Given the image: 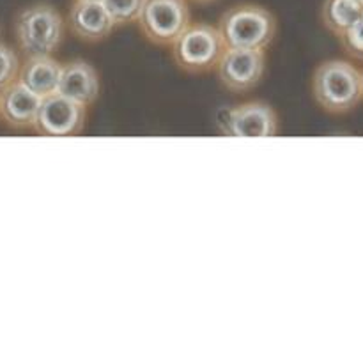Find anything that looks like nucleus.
<instances>
[{"label": "nucleus", "mask_w": 363, "mask_h": 363, "mask_svg": "<svg viewBox=\"0 0 363 363\" xmlns=\"http://www.w3.org/2000/svg\"><path fill=\"white\" fill-rule=\"evenodd\" d=\"M311 91L319 108L332 116H346L363 99L362 71L350 60H323L312 73Z\"/></svg>", "instance_id": "obj_1"}, {"label": "nucleus", "mask_w": 363, "mask_h": 363, "mask_svg": "<svg viewBox=\"0 0 363 363\" xmlns=\"http://www.w3.org/2000/svg\"><path fill=\"white\" fill-rule=\"evenodd\" d=\"M66 38V20L48 2H34L18 11L14 39L23 57L55 55Z\"/></svg>", "instance_id": "obj_2"}, {"label": "nucleus", "mask_w": 363, "mask_h": 363, "mask_svg": "<svg viewBox=\"0 0 363 363\" xmlns=\"http://www.w3.org/2000/svg\"><path fill=\"white\" fill-rule=\"evenodd\" d=\"M218 30L227 48L266 50L277 35V18L268 7L243 2L229 7L218 20Z\"/></svg>", "instance_id": "obj_3"}, {"label": "nucleus", "mask_w": 363, "mask_h": 363, "mask_svg": "<svg viewBox=\"0 0 363 363\" xmlns=\"http://www.w3.org/2000/svg\"><path fill=\"white\" fill-rule=\"evenodd\" d=\"M169 48L174 64L183 73L206 74L215 71L227 45L218 27L204 21H191Z\"/></svg>", "instance_id": "obj_4"}, {"label": "nucleus", "mask_w": 363, "mask_h": 363, "mask_svg": "<svg viewBox=\"0 0 363 363\" xmlns=\"http://www.w3.org/2000/svg\"><path fill=\"white\" fill-rule=\"evenodd\" d=\"M137 23L145 41L167 48L191 23L188 0H145Z\"/></svg>", "instance_id": "obj_5"}, {"label": "nucleus", "mask_w": 363, "mask_h": 363, "mask_svg": "<svg viewBox=\"0 0 363 363\" xmlns=\"http://www.w3.org/2000/svg\"><path fill=\"white\" fill-rule=\"evenodd\" d=\"M220 85L230 94H247L262 82L266 73V52L227 48L215 67Z\"/></svg>", "instance_id": "obj_6"}, {"label": "nucleus", "mask_w": 363, "mask_h": 363, "mask_svg": "<svg viewBox=\"0 0 363 363\" xmlns=\"http://www.w3.org/2000/svg\"><path fill=\"white\" fill-rule=\"evenodd\" d=\"M85 123L87 106L55 92L41 98L38 119L32 130L41 137L64 138L82 133Z\"/></svg>", "instance_id": "obj_7"}, {"label": "nucleus", "mask_w": 363, "mask_h": 363, "mask_svg": "<svg viewBox=\"0 0 363 363\" xmlns=\"http://www.w3.org/2000/svg\"><path fill=\"white\" fill-rule=\"evenodd\" d=\"M220 131L227 137L272 138L279 133V116L264 101H245L223 110Z\"/></svg>", "instance_id": "obj_8"}, {"label": "nucleus", "mask_w": 363, "mask_h": 363, "mask_svg": "<svg viewBox=\"0 0 363 363\" xmlns=\"http://www.w3.org/2000/svg\"><path fill=\"white\" fill-rule=\"evenodd\" d=\"M66 28L82 43L96 45L112 35L116 23L103 2L73 0L66 18Z\"/></svg>", "instance_id": "obj_9"}, {"label": "nucleus", "mask_w": 363, "mask_h": 363, "mask_svg": "<svg viewBox=\"0 0 363 363\" xmlns=\"http://www.w3.org/2000/svg\"><path fill=\"white\" fill-rule=\"evenodd\" d=\"M101 91V80L99 73L91 62L84 59H73L62 62L59 80V94L82 103L89 108L94 105Z\"/></svg>", "instance_id": "obj_10"}, {"label": "nucleus", "mask_w": 363, "mask_h": 363, "mask_svg": "<svg viewBox=\"0 0 363 363\" xmlns=\"http://www.w3.org/2000/svg\"><path fill=\"white\" fill-rule=\"evenodd\" d=\"M39 105L41 98L18 80L0 91V119L13 130H32Z\"/></svg>", "instance_id": "obj_11"}, {"label": "nucleus", "mask_w": 363, "mask_h": 363, "mask_svg": "<svg viewBox=\"0 0 363 363\" xmlns=\"http://www.w3.org/2000/svg\"><path fill=\"white\" fill-rule=\"evenodd\" d=\"M60 69L62 62H59L55 55L25 57L18 71V82L39 98H46L59 91Z\"/></svg>", "instance_id": "obj_12"}, {"label": "nucleus", "mask_w": 363, "mask_h": 363, "mask_svg": "<svg viewBox=\"0 0 363 363\" xmlns=\"http://www.w3.org/2000/svg\"><path fill=\"white\" fill-rule=\"evenodd\" d=\"M363 16V0H325L321 21L328 32L339 38Z\"/></svg>", "instance_id": "obj_13"}, {"label": "nucleus", "mask_w": 363, "mask_h": 363, "mask_svg": "<svg viewBox=\"0 0 363 363\" xmlns=\"http://www.w3.org/2000/svg\"><path fill=\"white\" fill-rule=\"evenodd\" d=\"M116 27L137 23L145 0H101Z\"/></svg>", "instance_id": "obj_14"}, {"label": "nucleus", "mask_w": 363, "mask_h": 363, "mask_svg": "<svg viewBox=\"0 0 363 363\" xmlns=\"http://www.w3.org/2000/svg\"><path fill=\"white\" fill-rule=\"evenodd\" d=\"M20 64L21 60L14 48L0 43V91L18 80Z\"/></svg>", "instance_id": "obj_15"}, {"label": "nucleus", "mask_w": 363, "mask_h": 363, "mask_svg": "<svg viewBox=\"0 0 363 363\" xmlns=\"http://www.w3.org/2000/svg\"><path fill=\"white\" fill-rule=\"evenodd\" d=\"M339 41L347 57L363 60V16L339 35Z\"/></svg>", "instance_id": "obj_16"}, {"label": "nucleus", "mask_w": 363, "mask_h": 363, "mask_svg": "<svg viewBox=\"0 0 363 363\" xmlns=\"http://www.w3.org/2000/svg\"><path fill=\"white\" fill-rule=\"evenodd\" d=\"M190 2L199 4V6H204V4H213V2H216V0H190Z\"/></svg>", "instance_id": "obj_17"}, {"label": "nucleus", "mask_w": 363, "mask_h": 363, "mask_svg": "<svg viewBox=\"0 0 363 363\" xmlns=\"http://www.w3.org/2000/svg\"><path fill=\"white\" fill-rule=\"evenodd\" d=\"M362 91H363V71H362Z\"/></svg>", "instance_id": "obj_18"}, {"label": "nucleus", "mask_w": 363, "mask_h": 363, "mask_svg": "<svg viewBox=\"0 0 363 363\" xmlns=\"http://www.w3.org/2000/svg\"><path fill=\"white\" fill-rule=\"evenodd\" d=\"M96 2H101V0H96Z\"/></svg>", "instance_id": "obj_19"}]
</instances>
